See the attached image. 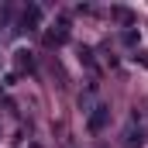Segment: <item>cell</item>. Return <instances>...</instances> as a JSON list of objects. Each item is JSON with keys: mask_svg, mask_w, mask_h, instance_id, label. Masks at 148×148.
<instances>
[{"mask_svg": "<svg viewBox=\"0 0 148 148\" xmlns=\"http://www.w3.org/2000/svg\"><path fill=\"white\" fill-rule=\"evenodd\" d=\"M107 117H110V110H107L103 103H100V107H93V114H90V131H103Z\"/></svg>", "mask_w": 148, "mask_h": 148, "instance_id": "cell-1", "label": "cell"}, {"mask_svg": "<svg viewBox=\"0 0 148 148\" xmlns=\"http://www.w3.org/2000/svg\"><path fill=\"white\" fill-rule=\"evenodd\" d=\"M31 148H41V145H38V141H35V145H31Z\"/></svg>", "mask_w": 148, "mask_h": 148, "instance_id": "cell-2", "label": "cell"}]
</instances>
